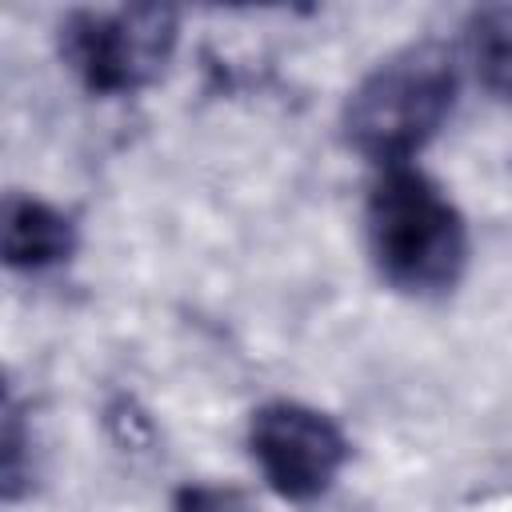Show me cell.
Listing matches in <instances>:
<instances>
[{
  "instance_id": "obj_1",
  "label": "cell",
  "mask_w": 512,
  "mask_h": 512,
  "mask_svg": "<svg viewBox=\"0 0 512 512\" xmlns=\"http://www.w3.org/2000/svg\"><path fill=\"white\" fill-rule=\"evenodd\" d=\"M456 92L460 64L448 44L420 40L396 48L348 92L340 112L344 140L376 168H400L444 128Z\"/></svg>"
},
{
  "instance_id": "obj_2",
  "label": "cell",
  "mask_w": 512,
  "mask_h": 512,
  "mask_svg": "<svg viewBox=\"0 0 512 512\" xmlns=\"http://www.w3.org/2000/svg\"><path fill=\"white\" fill-rule=\"evenodd\" d=\"M376 272L412 296L448 292L468 264V228L452 196L420 168H380L364 200Z\"/></svg>"
},
{
  "instance_id": "obj_3",
  "label": "cell",
  "mask_w": 512,
  "mask_h": 512,
  "mask_svg": "<svg viewBox=\"0 0 512 512\" xmlns=\"http://www.w3.org/2000/svg\"><path fill=\"white\" fill-rule=\"evenodd\" d=\"M180 16L168 4L80 8L60 24V60L96 96H132L156 84L176 52Z\"/></svg>"
},
{
  "instance_id": "obj_4",
  "label": "cell",
  "mask_w": 512,
  "mask_h": 512,
  "mask_svg": "<svg viewBox=\"0 0 512 512\" xmlns=\"http://www.w3.org/2000/svg\"><path fill=\"white\" fill-rule=\"evenodd\" d=\"M248 452L276 496L308 504L336 484L352 448L328 412L300 400H272L252 412Z\"/></svg>"
},
{
  "instance_id": "obj_5",
  "label": "cell",
  "mask_w": 512,
  "mask_h": 512,
  "mask_svg": "<svg viewBox=\"0 0 512 512\" xmlns=\"http://www.w3.org/2000/svg\"><path fill=\"white\" fill-rule=\"evenodd\" d=\"M0 252L16 272H44L76 252V224L40 196L12 192L0 212Z\"/></svg>"
},
{
  "instance_id": "obj_6",
  "label": "cell",
  "mask_w": 512,
  "mask_h": 512,
  "mask_svg": "<svg viewBox=\"0 0 512 512\" xmlns=\"http://www.w3.org/2000/svg\"><path fill=\"white\" fill-rule=\"evenodd\" d=\"M464 56L476 80L512 108V4H488L464 24Z\"/></svg>"
},
{
  "instance_id": "obj_7",
  "label": "cell",
  "mask_w": 512,
  "mask_h": 512,
  "mask_svg": "<svg viewBox=\"0 0 512 512\" xmlns=\"http://www.w3.org/2000/svg\"><path fill=\"white\" fill-rule=\"evenodd\" d=\"M172 512H252L248 500L220 484H188L176 492Z\"/></svg>"
}]
</instances>
